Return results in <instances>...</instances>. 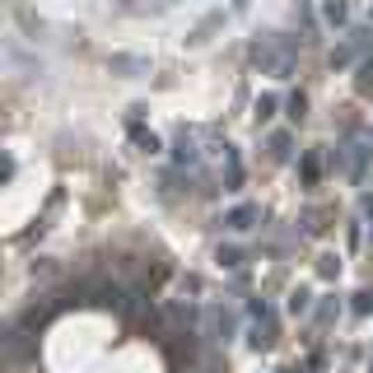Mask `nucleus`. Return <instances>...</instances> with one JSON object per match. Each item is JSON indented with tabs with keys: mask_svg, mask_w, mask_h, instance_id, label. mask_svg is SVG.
I'll return each mask as SVG.
<instances>
[{
	"mask_svg": "<svg viewBox=\"0 0 373 373\" xmlns=\"http://www.w3.org/2000/svg\"><path fill=\"white\" fill-rule=\"evenodd\" d=\"M355 89H359V93H373V56H369L364 65H359V79H355Z\"/></svg>",
	"mask_w": 373,
	"mask_h": 373,
	"instance_id": "nucleus-9",
	"label": "nucleus"
},
{
	"mask_svg": "<svg viewBox=\"0 0 373 373\" xmlns=\"http://www.w3.org/2000/svg\"><path fill=\"white\" fill-rule=\"evenodd\" d=\"M276 93H262V98H257V122H271V117H276Z\"/></svg>",
	"mask_w": 373,
	"mask_h": 373,
	"instance_id": "nucleus-8",
	"label": "nucleus"
},
{
	"mask_svg": "<svg viewBox=\"0 0 373 373\" xmlns=\"http://www.w3.org/2000/svg\"><path fill=\"white\" fill-rule=\"evenodd\" d=\"M219 266H243V252L238 248H219Z\"/></svg>",
	"mask_w": 373,
	"mask_h": 373,
	"instance_id": "nucleus-14",
	"label": "nucleus"
},
{
	"mask_svg": "<svg viewBox=\"0 0 373 373\" xmlns=\"http://www.w3.org/2000/svg\"><path fill=\"white\" fill-rule=\"evenodd\" d=\"M173 150H177V164H196V140L186 136V131L173 140Z\"/></svg>",
	"mask_w": 373,
	"mask_h": 373,
	"instance_id": "nucleus-4",
	"label": "nucleus"
},
{
	"mask_svg": "<svg viewBox=\"0 0 373 373\" xmlns=\"http://www.w3.org/2000/svg\"><path fill=\"white\" fill-rule=\"evenodd\" d=\"M355 312L364 317V312H373V294H355Z\"/></svg>",
	"mask_w": 373,
	"mask_h": 373,
	"instance_id": "nucleus-15",
	"label": "nucleus"
},
{
	"mask_svg": "<svg viewBox=\"0 0 373 373\" xmlns=\"http://www.w3.org/2000/svg\"><path fill=\"white\" fill-rule=\"evenodd\" d=\"M210 326H215V341H229V336H233V326H238V322H233V312L215 308V312H210Z\"/></svg>",
	"mask_w": 373,
	"mask_h": 373,
	"instance_id": "nucleus-3",
	"label": "nucleus"
},
{
	"mask_svg": "<svg viewBox=\"0 0 373 373\" xmlns=\"http://www.w3.org/2000/svg\"><path fill=\"white\" fill-rule=\"evenodd\" d=\"M308 308H312V294H308V289H294V294H289V312H294V317H303Z\"/></svg>",
	"mask_w": 373,
	"mask_h": 373,
	"instance_id": "nucleus-7",
	"label": "nucleus"
},
{
	"mask_svg": "<svg viewBox=\"0 0 373 373\" xmlns=\"http://www.w3.org/2000/svg\"><path fill=\"white\" fill-rule=\"evenodd\" d=\"M294 61H299V47L289 38H266V42L252 47V65H262V75L289 79L294 75Z\"/></svg>",
	"mask_w": 373,
	"mask_h": 373,
	"instance_id": "nucleus-1",
	"label": "nucleus"
},
{
	"mask_svg": "<svg viewBox=\"0 0 373 373\" xmlns=\"http://www.w3.org/2000/svg\"><path fill=\"white\" fill-rule=\"evenodd\" d=\"M136 145L145 150V154H159L164 145H159V136H145V131H136Z\"/></svg>",
	"mask_w": 373,
	"mask_h": 373,
	"instance_id": "nucleus-12",
	"label": "nucleus"
},
{
	"mask_svg": "<svg viewBox=\"0 0 373 373\" xmlns=\"http://www.w3.org/2000/svg\"><path fill=\"white\" fill-rule=\"evenodd\" d=\"M285 373H299V369H285Z\"/></svg>",
	"mask_w": 373,
	"mask_h": 373,
	"instance_id": "nucleus-17",
	"label": "nucleus"
},
{
	"mask_svg": "<svg viewBox=\"0 0 373 373\" xmlns=\"http://www.w3.org/2000/svg\"><path fill=\"white\" fill-rule=\"evenodd\" d=\"M317 177H322V159H317V154H303V182L317 186Z\"/></svg>",
	"mask_w": 373,
	"mask_h": 373,
	"instance_id": "nucleus-6",
	"label": "nucleus"
},
{
	"mask_svg": "<svg viewBox=\"0 0 373 373\" xmlns=\"http://www.w3.org/2000/svg\"><path fill=\"white\" fill-rule=\"evenodd\" d=\"M224 224H229L233 233H248L252 224H257V205H233L229 215H224Z\"/></svg>",
	"mask_w": 373,
	"mask_h": 373,
	"instance_id": "nucleus-2",
	"label": "nucleus"
},
{
	"mask_svg": "<svg viewBox=\"0 0 373 373\" xmlns=\"http://www.w3.org/2000/svg\"><path fill=\"white\" fill-rule=\"evenodd\" d=\"M345 19H350V10H345V0H326V24H331V29H341Z\"/></svg>",
	"mask_w": 373,
	"mask_h": 373,
	"instance_id": "nucleus-5",
	"label": "nucleus"
},
{
	"mask_svg": "<svg viewBox=\"0 0 373 373\" xmlns=\"http://www.w3.org/2000/svg\"><path fill=\"white\" fill-rule=\"evenodd\" d=\"M317 271H322V280H331V276H341V262H336V257L326 252L322 262H317Z\"/></svg>",
	"mask_w": 373,
	"mask_h": 373,
	"instance_id": "nucleus-13",
	"label": "nucleus"
},
{
	"mask_svg": "<svg viewBox=\"0 0 373 373\" xmlns=\"http://www.w3.org/2000/svg\"><path fill=\"white\" fill-rule=\"evenodd\" d=\"M285 108H289V122H303V108H308V98H303V93H294Z\"/></svg>",
	"mask_w": 373,
	"mask_h": 373,
	"instance_id": "nucleus-11",
	"label": "nucleus"
},
{
	"mask_svg": "<svg viewBox=\"0 0 373 373\" xmlns=\"http://www.w3.org/2000/svg\"><path fill=\"white\" fill-rule=\"evenodd\" d=\"M271 154H276V159H289V136H285V131L271 136Z\"/></svg>",
	"mask_w": 373,
	"mask_h": 373,
	"instance_id": "nucleus-10",
	"label": "nucleus"
},
{
	"mask_svg": "<svg viewBox=\"0 0 373 373\" xmlns=\"http://www.w3.org/2000/svg\"><path fill=\"white\" fill-rule=\"evenodd\" d=\"M238 10H248V0H238Z\"/></svg>",
	"mask_w": 373,
	"mask_h": 373,
	"instance_id": "nucleus-16",
	"label": "nucleus"
}]
</instances>
